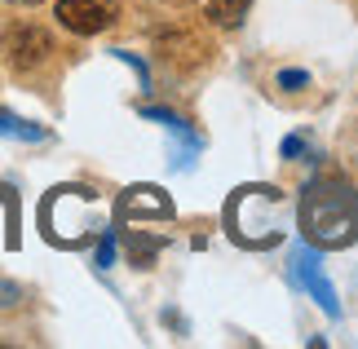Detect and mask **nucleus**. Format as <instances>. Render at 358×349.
Segmentation results:
<instances>
[{
	"mask_svg": "<svg viewBox=\"0 0 358 349\" xmlns=\"http://www.w3.org/2000/svg\"><path fill=\"white\" fill-rule=\"evenodd\" d=\"M9 5H40V0H9Z\"/></svg>",
	"mask_w": 358,
	"mask_h": 349,
	"instance_id": "obj_8",
	"label": "nucleus"
},
{
	"mask_svg": "<svg viewBox=\"0 0 358 349\" xmlns=\"http://www.w3.org/2000/svg\"><path fill=\"white\" fill-rule=\"evenodd\" d=\"M301 221H306V234L314 243H323V248L350 243L358 234V194L341 177H319L306 190Z\"/></svg>",
	"mask_w": 358,
	"mask_h": 349,
	"instance_id": "obj_1",
	"label": "nucleus"
},
{
	"mask_svg": "<svg viewBox=\"0 0 358 349\" xmlns=\"http://www.w3.org/2000/svg\"><path fill=\"white\" fill-rule=\"evenodd\" d=\"M0 133H13V137H40V129H27L13 115H0Z\"/></svg>",
	"mask_w": 358,
	"mask_h": 349,
	"instance_id": "obj_6",
	"label": "nucleus"
},
{
	"mask_svg": "<svg viewBox=\"0 0 358 349\" xmlns=\"http://www.w3.org/2000/svg\"><path fill=\"white\" fill-rule=\"evenodd\" d=\"M13 301H18V287H13V283H0V310L13 305Z\"/></svg>",
	"mask_w": 358,
	"mask_h": 349,
	"instance_id": "obj_7",
	"label": "nucleus"
},
{
	"mask_svg": "<svg viewBox=\"0 0 358 349\" xmlns=\"http://www.w3.org/2000/svg\"><path fill=\"white\" fill-rule=\"evenodd\" d=\"M248 9H252V0H208V5H203L213 27H239L248 18Z\"/></svg>",
	"mask_w": 358,
	"mask_h": 349,
	"instance_id": "obj_5",
	"label": "nucleus"
},
{
	"mask_svg": "<svg viewBox=\"0 0 358 349\" xmlns=\"http://www.w3.org/2000/svg\"><path fill=\"white\" fill-rule=\"evenodd\" d=\"M53 18L71 36H102L120 22V0H58Z\"/></svg>",
	"mask_w": 358,
	"mask_h": 349,
	"instance_id": "obj_3",
	"label": "nucleus"
},
{
	"mask_svg": "<svg viewBox=\"0 0 358 349\" xmlns=\"http://www.w3.org/2000/svg\"><path fill=\"white\" fill-rule=\"evenodd\" d=\"M203 53H208V40L199 31H173V36L159 40V62L177 66V71H195L203 62Z\"/></svg>",
	"mask_w": 358,
	"mask_h": 349,
	"instance_id": "obj_4",
	"label": "nucleus"
},
{
	"mask_svg": "<svg viewBox=\"0 0 358 349\" xmlns=\"http://www.w3.org/2000/svg\"><path fill=\"white\" fill-rule=\"evenodd\" d=\"M0 53H5L9 71L18 80H36L58 58V45H53V36L40 22H13V27H5V36H0Z\"/></svg>",
	"mask_w": 358,
	"mask_h": 349,
	"instance_id": "obj_2",
	"label": "nucleus"
}]
</instances>
